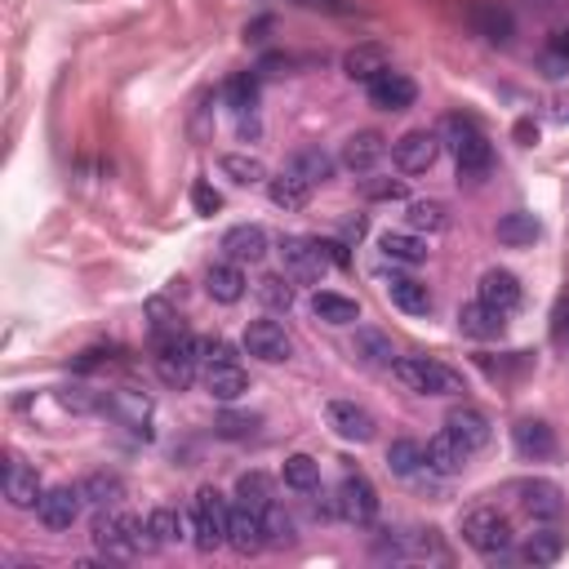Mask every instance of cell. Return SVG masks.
Masks as SVG:
<instances>
[{"label": "cell", "mask_w": 569, "mask_h": 569, "mask_svg": "<svg viewBox=\"0 0 569 569\" xmlns=\"http://www.w3.org/2000/svg\"><path fill=\"white\" fill-rule=\"evenodd\" d=\"M93 547L107 556V560H133L138 551H147L151 547V538H147V520H138V516H129V511H98V520H93Z\"/></svg>", "instance_id": "obj_1"}, {"label": "cell", "mask_w": 569, "mask_h": 569, "mask_svg": "<svg viewBox=\"0 0 569 569\" xmlns=\"http://www.w3.org/2000/svg\"><path fill=\"white\" fill-rule=\"evenodd\" d=\"M511 538H516V529H511L507 511H498L489 502L485 507H471L462 516V542L471 551H480L485 560H507L511 556Z\"/></svg>", "instance_id": "obj_2"}, {"label": "cell", "mask_w": 569, "mask_h": 569, "mask_svg": "<svg viewBox=\"0 0 569 569\" xmlns=\"http://www.w3.org/2000/svg\"><path fill=\"white\" fill-rule=\"evenodd\" d=\"M156 373L164 387L173 391H187L200 373V338H187V333H173V338H160L156 342Z\"/></svg>", "instance_id": "obj_3"}, {"label": "cell", "mask_w": 569, "mask_h": 569, "mask_svg": "<svg viewBox=\"0 0 569 569\" xmlns=\"http://www.w3.org/2000/svg\"><path fill=\"white\" fill-rule=\"evenodd\" d=\"M391 373H396L409 391H418V396H458V391H462V373H453L449 365L427 360V356H400V360L391 365Z\"/></svg>", "instance_id": "obj_4"}, {"label": "cell", "mask_w": 569, "mask_h": 569, "mask_svg": "<svg viewBox=\"0 0 569 569\" xmlns=\"http://www.w3.org/2000/svg\"><path fill=\"white\" fill-rule=\"evenodd\" d=\"M329 244L325 240H311V236H284L280 240V267H284V276L293 280V284H316V280H325V271H329Z\"/></svg>", "instance_id": "obj_5"}, {"label": "cell", "mask_w": 569, "mask_h": 569, "mask_svg": "<svg viewBox=\"0 0 569 569\" xmlns=\"http://www.w3.org/2000/svg\"><path fill=\"white\" fill-rule=\"evenodd\" d=\"M227 529H231V507L218 489H200L191 498V533H196V547L200 551H213L227 542Z\"/></svg>", "instance_id": "obj_6"}, {"label": "cell", "mask_w": 569, "mask_h": 569, "mask_svg": "<svg viewBox=\"0 0 569 569\" xmlns=\"http://www.w3.org/2000/svg\"><path fill=\"white\" fill-rule=\"evenodd\" d=\"M507 493H516V507L533 525H560V516H565V493L556 480H516V485H507Z\"/></svg>", "instance_id": "obj_7"}, {"label": "cell", "mask_w": 569, "mask_h": 569, "mask_svg": "<svg viewBox=\"0 0 569 569\" xmlns=\"http://www.w3.org/2000/svg\"><path fill=\"white\" fill-rule=\"evenodd\" d=\"M333 511L347 525H373V516H378V489H373V480L360 476V471H347L338 480V489H333Z\"/></svg>", "instance_id": "obj_8"}, {"label": "cell", "mask_w": 569, "mask_h": 569, "mask_svg": "<svg viewBox=\"0 0 569 569\" xmlns=\"http://www.w3.org/2000/svg\"><path fill=\"white\" fill-rule=\"evenodd\" d=\"M98 409H102L111 422H120V427H129V431H138V436H151V400H147L142 391H129V387L102 391V396H98Z\"/></svg>", "instance_id": "obj_9"}, {"label": "cell", "mask_w": 569, "mask_h": 569, "mask_svg": "<svg viewBox=\"0 0 569 569\" xmlns=\"http://www.w3.org/2000/svg\"><path fill=\"white\" fill-rule=\"evenodd\" d=\"M440 156V133L436 129H409L391 142V160L400 173H427Z\"/></svg>", "instance_id": "obj_10"}, {"label": "cell", "mask_w": 569, "mask_h": 569, "mask_svg": "<svg viewBox=\"0 0 569 569\" xmlns=\"http://www.w3.org/2000/svg\"><path fill=\"white\" fill-rule=\"evenodd\" d=\"M325 422H329V431L338 436V440H351V445H365V440H373V413L365 409V405H356V400H329L325 405Z\"/></svg>", "instance_id": "obj_11"}, {"label": "cell", "mask_w": 569, "mask_h": 569, "mask_svg": "<svg viewBox=\"0 0 569 569\" xmlns=\"http://www.w3.org/2000/svg\"><path fill=\"white\" fill-rule=\"evenodd\" d=\"M445 431L467 449V453H480L489 440H493V427H489V413L476 409V405H453L445 413Z\"/></svg>", "instance_id": "obj_12"}, {"label": "cell", "mask_w": 569, "mask_h": 569, "mask_svg": "<svg viewBox=\"0 0 569 569\" xmlns=\"http://www.w3.org/2000/svg\"><path fill=\"white\" fill-rule=\"evenodd\" d=\"M80 507H84V489L80 485H53V489L40 493L36 516H40L44 529H71L76 516H80Z\"/></svg>", "instance_id": "obj_13"}, {"label": "cell", "mask_w": 569, "mask_h": 569, "mask_svg": "<svg viewBox=\"0 0 569 569\" xmlns=\"http://www.w3.org/2000/svg\"><path fill=\"white\" fill-rule=\"evenodd\" d=\"M244 351L258 356V360H267V365H280V360L293 356V342H289L284 325H276V320H249L244 325Z\"/></svg>", "instance_id": "obj_14"}, {"label": "cell", "mask_w": 569, "mask_h": 569, "mask_svg": "<svg viewBox=\"0 0 569 569\" xmlns=\"http://www.w3.org/2000/svg\"><path fill=\"white\" fill-rule=\"evenodd\" d=\"M369 102L378 107V111H409L413 107V98H418V84L405 76V71H382V76H373L369 84Z\"/></svg>", "instance_id": "obj_15"}, {"label": "cell", "mask_w": 569, "mask_h": 569, "mask_svg": "<svg viewBox=\"0 0 569 569\" xmlns=\"http://www.w3.org/2000/svg\"><path fill=\"white\" fill-rule=\"evenodd\" d=\"M453 164H458V178H462V182L480 187V182L493 173V147H489V138H485V133H471L467 142H458V147H453Z\"/></svg>", "instance_id": "obj_16"}, {"label": "cell", "mask_w": 569, "mask_h": 569, "mask_svg": "<svg viewBox=\"0 0 569 569\" xmlns=\"http://www.w3.org/2000/svg\"><path fill=\"white\" fill-rule=\"evenodd\" d=\"M231 262L249 267V262H262L267 258V231L258 222H240V227H227L222 231V244H218Z\"/></svg>", "instance_id": "obj_17"}, {"label": "cell", "mask_w": 569, "mask_h": 569, "mask_svg": "<svg viewBox=\"0 0 569 569\" xmlns=\"http://www.w3.org/2000/svg\"><path fill=\"white\" fill-rule=\"evenodd\" d=\"M511 445H516V453L529 458V462L556 458V431H551L542 418H520V422L511 427Z\"/></svg>", "instance_id": "obj_18"}, {"label": "cell", "mask_w": 569, "mask_h": 569, "mask_svg": "<svg viewBox=\"0 0 569 569\" xmlns=\"http://www.w3.org/2000/svg\"><path fill=\"white\" fill-rule=\"evenodd\" d=\"M40 476H36V467H27L18 453H9V462H4V498H9V507H18V511H31L36 502H40Z\"/></svg>", "instance_id": "obj_19"}, {"label": "cell", "mask_w": 569, "mask_h": 569, "mask_svg": "<svg viewBox=\"0 0 569 569\" xmlns=\"http://www.w3.org/2000/svg\"><path fill=\"white\" fill-rule=\"evenodd\" d=\"M387 156V138L378 133V129H360V133H351L347 142H342V164L351 169V173H373V164Z\"/></svg>", "instance_id": "obj_20"}, {"label": "cell", "mask_w": 569, "mask_h": 569, "mask_svg": "<svg viewBox=\"0 0 569 569\" xmlns=\"http://www.w3.org/2000/svg\"><path fill=\"white\" fill-rule=\"evenodd\" d=\"M502 329H507V311H498V307H489L480 298L467 302V307H458V333L489 342V338H502Z\"/></svg>", "instance_id": "obj_21"}, {"label": "cell", "mask_w": 569, "mask_h": 569, "mask_svg": "<svg viewBox=\"0 0 569 569\" xmlns=\"http://www.w3.org/2000/svg\"><path fill=\"white\" fill-rule=\"evenodd\" d=\"M476 298L511 316V311L520 307V280H516L511 271H502V267H489V271L480 276V284H476Z\"/></svg>", "instance_id": "obj_22"}, {"label": "cell", "mask_w": 569, "mask_h": 569, "mask_svg": "<svg viewBox=\"0 0 569 569\" xmlns=\"http://www.w3.org/2000/svg\"><path fill=\"white\" fill-rule=\"evenodd\" d=\"M351 356H356L360 365H369V369H391V365L400 360L396 347H391V338H387L382 329H373V325H360V329H356Z\"/></svg>", "instance_id": "obj_23"}, {"label": "cell", "mask_w": 569, "mask_h": 569, "mask_svg": "<svg viewBox=\"0 0 569 569\" xmlns=\"http://www.w3.org/2000/svg\"><path fill=\"white\" fill-rule=\"evenodd\" d=\"M227 542H231L240 556H249V551L267 547V538H262V507H249V502L231 507V529H227Z\"/></svg>", "instance_id": "obj_24"}, {"label": "cell", "mask_w": 569, "mask_h": 569, "mask_svg": "<svg viewBox=\"0 0 569 569\" xmlns=\"http://www.w3.org/2000/svg\"><path fill=\"white\" fill-rule=\"evenodd\" d=\"M204 289H209V298L213 302H240L244 298V267L240 262H231V258H222V262H213L209 271H204Z\"/></svg>", "instance_id": "obj_25"}, {"label": "cell", "mask_w": 569, "mask_h": 569, "mask_svg": "<svg viewBox=\"0 0 569 569\" xmlns=\"http://www.w3.org/2000/svg\"><path fill=\"white\" fill-rule=\"evenodd\" d=\"M284 169H289L293 178H302L307 187H320V182L333 178V156L320 151V147H298V151H289Z\"/></svg>", "instance_id": "obj_26"}, {"label": "cell", "mask_w": 569, "mask_h": 569, "mask_svg": "<svg viewBox=\"0 0 569 569\" xmlns=\"http://www.w3.org/2000/svg\"><path fill=\"white\" fill-rule=\"evenodd\" d=\"M378 253L396 267H418L427 258V240L418 231H382L378 236Z\"/></svg>", "instance_id": "obj_27"}, {"label": "cell", "mask_w": 569, "mask_h": 569, "mask_svg": "<svg viewBox=\"0 0 569 569\" xmlns=\"http://www.w3.org/2000/svg\"><path fill=\"white\" fill-rule=\"evenodd\" d=\"M204 387L213 400H240L249 391V373L236 360H218V365H204Z\"/></svg>", "instance_id": "obj_28"}, {"label": "cell", "mask_w": 569, "mask_h": 569, "mask_svg": "<svg viewBox=\"0 0 569 569\" xmlns=\"http://www.w3.org/2000/svg\"><path fill=\"white\" fill-rule=\"evenodd\" d=\"M467 458H471V453H467L449 431H436V436L427 440V471H431V476H458V471L467 467Z\"/></svg>", "instance_id": "obj_29"}, {"label": "cell", "mask_w": 569, "mask_h": 569, "mask_svg": "<svg viewBox=\"0 0 569 569\" xmlns=\"http://www.w3.org/2000/svg\"><path fill=\"white\" fill-rule=\"evenodd\" d=\"M387 467H391V476H400V480L427 476V445H418V440H409V436H396V440L387 445Z\"/></svg>", "instance_id": "obj_30"}, {"label": "cell", "mask_w": 569, "mask_h": 569, "mask_svg": "<svg viewBox=\"0 0 569 569\" xmlns=\"http://www.w3.org/2000/svg\"><path fill=\"white\" fill-rule=\"evenodd\" d=\"M565 551V533L556 525H538V533H529V542L520 551H511L507 560H520V565H551L556 556Z\"/></svg>", "instance_id": "obj_31"}, {"label": "cell", "mask_w": 569, "mask_h": 569, "mask_svg": "<svg viewBox=\"0 0 569 569\" xmlns=\"http://www.w3.org/2000/svg\"><path fill=\"white\" fill-rule=\"evenodd\" d=\"M387 298L405 311V316H427L431 311V289L418 276H391L387 280Z\"/></svg>", "instance_id": "obj_32"}, {"label": "cell", "mask_w": 569, "mask_h": 569, "mask_svg": "<svg viewBox=\"0 0 569 569\" xmlns=\"http://www.w3.org/2000/svg\"><path fill=\"white\" fill-rule=\"evenodd\" d=\"M391 62H387V49L382 44H356V49H347L342 53V71L351 76V80H360V84H369L373 76H382Z\"/></svg>", "instance_id": "obj_33"}, {"label": "cell", "mask_w": 569, "mask_h": 569, "mask_svg": "<svg viewBox=\"0 0 569 569\" xmlns=\"http://www.w3.org/2000/svg\"><path fill=\"white\" fill-rule=\"evenodd\" d=\"M311 316L325 320V325H356V320H360V307H356V298H347V293L316 289V293H311Z\"/></svg>", "instance_id": "obj_34"}, {"label": "cell", "mask_w": 569, "mask_h": 569, "mask_svg": "<svg viewBox=\"0 0 569 569\" xmlns=\"http://www.w3.org/2000/svg\"><path fill=\"white\" fill-rule=\"evenodd\" d=\"M493 236H498V244H507V249H520V244H533V240L542 236V222H538L533 213L516 209V213H502V218H498Z\"/></svg>", "instance_id": "obj_35"}, {"label": "cell", "mask_w": 569, "mask_h": 569, "mask_svg": "<svg viewBox=\"0 0 569 569\" xmlns=\"http://www.w3.org/2000/svg\"><path fill=\"white\" fill-rule=\"evenodd\" d=\"M84 502L89 507H98V511H111V507H120V498H124V480L116 476V471H93V476H84Z\"/></svg>", "instance_id": "obj_36"}, {"label": "cell", "mask_w": 569, "mask_h": 569, "mask_svg": "<svg viewBox=\"0 0 569 569\" xmlns=\"http://www.w3.org/2000/svg\"><path fill=\"white\" fill-rule=\"evenodd\" d=\"M280 476H284V485L298 489V493H316V489H320V462H316L311 453H289L284 467H280Z\"/></svg>", "instance_id": "obj_37"}, {"label": "cell", "mask_w": 569, "mask_h": 569, "mask_svg": "<svg viewBox=\"0 0 569 569\" xmlns=\"http://www.w3.org/2000/svg\"><path fill=\"white\" fill-rule=\"evenodd\" d=\"M267 196H271V204H276V209H289V213H293V209H302V204L311 200V187L284 169L280 178H271V182H267Z\"/></svg>", "instance_id": "obj_38"}, {"label": "cell", "mask_w": 569, "mask_h": 569, "mask_svg": "<svg viewBox=\"0 0 569 569\" xmlns=\"http://www.w3.org/2000/svg\"><path fill=\"white\" fill-rule=\"evenodd\" d=\"M253 293H258V302L267 307V311H289L293 307V280L280 271H271V276H258V284H253Z\"/></svg>", "instance_id": "obj_39"}, {"label": "cell", "mask_w": 569, "mask_h": 569, "mask_svg": "<svg viewBox=\"0 0 569 569\" xmlns=\"http://www.w3.org/2000/svg\"><path fill=\"white\" fill-rule=\"evenodd\" d=\"M147 538H151V547H173V542L182 538V511L156 507V511L147 516Z\"/></svg>", "instance_id": "obj_40"}, {"label": "cell", "mask_w": 569, "mask_h": 569, "mask_svg": "<svg viewBox=\"0 0 569 569\" xmlns=\"http://www.w3.org/2000/svg\"><path fill=\"white\" fill-rule=\"evenodd\" d=\"M293 516L280 507V502H267L262 507V538H267V547H289L293 542Z\"/></svg>", "instance_id": "obj_41"}, {"label": "cell", "mask_w": 569, "mask_h": 569, "mask_svg": "<svg viewBox=\"0 0 569 569\" xmlns=\"http://www.w3.org/2000/svg\"><path fill=\"white\" fill-rule=\"evenodd\" d=\"M218 169H222L231 182H240V187H253V182H262V178H267V164H262L258 156H236V151H231V156H222V160H218Z\"/></svg>", "instance_id": "obj_42"}, {"label": "cell", "mask_w": 569, "mask_h": 569, "mask_svg": "<svg viewBox=\"0 0 569 569\" xmlns=\"http://www.w3.org/2000/svg\"><path fill=\"white\" fill-rule=\"evenodd\" d=\"M405 218H409V231H445L449 227V209L440 200H413Z\"/></svg>", "instance_id": "obj_43"}, {"label": "cell", "mask_w": 569, "mask_h": 569, "mask_svg": "<svg viewBox=\"0 0 569 569\" xmlns=\"http://www.w3.org/2000/svg\"><path fill=\"white\" fill-rule=\"evenodd\" d=\"M476 31L493 44H507L511 40V13L498 4H485V9H476Z\"/></svg>", "instance_id": "obj_44"}, {"label": "cell", "mask_w": 569, "mask_h": 569, "mask_svg": "<svg viewBox=\"0 0 569 569\" xmlns=\"http://www.w3.org/2000/svg\"><path fill=\"white\" fill-rule=\"evenodd\" d=\"M542 67L547 76H565L569 71V27H556L542 44Z\"/></svg>", "instance_id": "obj_45"}, {"label": "cell", "mask_w": 569, "mask_h": 569, "mask_svg": "<svg viewBox=\"0 0 569 569\" xmlns=\"http://www.w3.org/2000/svg\"><path fill=\"white\" fill-rule=\"evenodd\" d=\"M236 493H240V502H249V507H267V502H271V480H267L262 471H244V476L236 480Z\"/></svg>", "instance_id": "obj_46"}, {"label": "cell", "mask_w": 569, "mask_h": 569, "mask_svg": "<svg viewBox=\"0 0 569 569\" xmlns=\"http://www.w3.org/2000/svg\"><path fill=\"white\" fill-rule=\"evenodd\" d=\"M360 191H365L369 200H400V196H405V182H400V178H382V173H365V178H360Z\"/></svg>", "instance_id": "obj_47"}, {"label": "cell", "mask_w": 569, "mask_h": 569, "mask_svg": "<svg viewBox=\"0 0 569 569\" xmlns=\"http://www.w3.org/2000/svg\"><path fill=\"white\" fill-rule=\"evenodd\" d=\"M253 427H258V418H244V413H222L218 418V431L227 440H244V436H253Z\"/></svg>", "instance_id": "obj_48"}, {"label": "cell", "mask_w": 569, "mask_h": 569, "mask_svg": "<svg viewBox=\"0 0 569 569\" xmlns=\"http://www.w3.org/2000/svg\"><path fill=\"white\" fill-rule=\"evenodd\" d=\"M218 360H236L231 347L222 338H200V365H218Z\"/></svg>", "instance_id": "obj_49"}, {"label": "cell", "mask_w": 569, "mask_h": 569, "mask_svg": "<svg viewBox=\"0 0 569 569\" xmlns=\"http://www.w3.org/2000/svg\"><path fill=\"white\" fill-rule=\"evenodd\" d=\"M191 200H196V209H200V213H213V209L222 204V200H218V191H209L204 182H200V187L191 191Z\"/></svg>", "instance_id": "obj_50"}, {"label": "cell", "mask_w": 569, "mask_h": 569, "mask_svg": "<svg viewBox=\"0 0 569 569\" xmlns=\"http://www.w3.org/2000/svg\"><path fill=\"white\" fill-rule=\"evenodd\" d=\"M556 342H569V298H560L556 307Z\"/></svg>", "instance_id": "obj_51"}, {"label": "cell", "mask_w": 569, "mask_h": 569, "mask_svg": "<svg viewBox=\"0 0 569 569\" xmlns=\"http://www.w3.org/2000/svg\"><path fill=\"white\" fill-rule=\"evenodd\" d=\"M342 236H347V240H360V236H365V218H347V222H342Z\"/></svg>", "instance_id": "obj_52"}, {"label": "cell", "mask_w": 569, "mask_h": 569, "mask_svg": "<svg viewBox=\"0 0 569 569\" xmlns=\"http://www.w3.org/2000/svg\"><path fill=\"white\" fill-rule=\"evenodd\" d=\"M302 4H333V0H302Z\"/></svg>", "instance_id": "obj_53"}]
</instances>
